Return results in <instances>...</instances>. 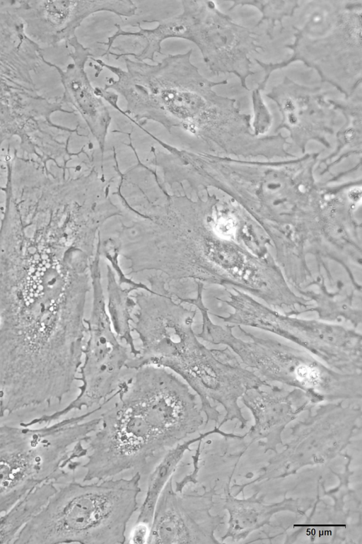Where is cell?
I'll return each instance as SVG.
<instances>
[{
  "mask_svg": "<svg viewBox=\"0 0 362 544\" xmlns=\"http://www.w3.org/2000/svg\"><path fill=\"white\" fill-rule=\"evenodd\" d=\"M4 7L23 22L25 35L39 46L54 47L75 36L90 16L110 12L120 17L134 16L137 6L129 0H17L4 1Z\"/></svg>",
  "mask_w": 362,
  "mask_h": 544,
  "instance_id": "cell-12",
  "label": "cell"
},
{
  "mask_svg": "<svg viewBox=\"0 0 362 544\" xmlns=\"http://www.w3.org/2000/svg\"><path fill=\"white\" fill-rule=\"evenodd\" d=\"M258 34L221 11L216 3L207 1L201 41L197 46L203 60L214 75L233 74L248 90L247 79L255 74L250 56L263 45Z\"/></svg>",
  "mask_w": 362,
  "mask_h": 544,
  "instance_id": "cell-14",
  "label": "cell"
},
{
  "mask_svg": "<svg viewBox=\"0 0 362 544\" xmlns=\"http://www.w3.org/2000/svg\"><path fill=\"white\" fill-rule=\"evenodd\" d=\"M219 227L221 228V233L225 236H232L235 233V223L232 218H223V221H221Z\"/></svg>",
  "mask_w": 362,
  "mask_h": 544,
  "instance_id": "cell-27",
  "label": "cell"
},
{
  "mask_svg": "<svg viewBox=\"0 0 362 544\" xmlns=\"http://www.w3.org/2000/svg\"><path fill=\"white\" fill-rule=\"evenodd\" d=\"M134 370L119 384L117 395L146 419L166 451L199 431L204 419L185 382L158 366Z\"/></svg>",
  "mask_w": 362,
  "mask_h": 544,
  "instance_id": "cell-10",
  "label": "cell"
},
{
  "mask_svg": "<svg viewBox=\"0 0 362 544\" xmlns=\"http://www.w3.org/2000/svg\"><path fill=\"white\" fill-rule=\"evenodd\" d=\"M93 300L89 318L85 319L88 339L83 346L84 361L79 368L81 381L79 393L67 406L20 424L24 426L45 425L59 420L74 410L106 404L117 395L124 380V369L130 359L127 347L115 333L107 312L100 282L98 260L90 266Z\"/></svg>",
  "mask_w": 362,
  "mask_h": 544,
  "instance_id": "cell-9",
  "label": "cell"
},
{
  "mask_svg": "<svg viewBox=\"0 0 362 544\" xmlns=\"http://www.w3.org/2000/svg\"><path fill=\"white\" fill-rule=\"evenodd\" d=\"M252 103L254 116L251 129L257 137L268 132L272 125L273 118L262 97L261 91L257 88L252 92Z\"/></svg>",
  "mask_w": 362,
  "mask_h": 544,
  "instance_id": "cell-25",
  "label": "cell"
},
{
  "mask_svg": "<svg viewBox=\"0 0 362 544\" xmlns=\"http://www.w3.org/2000/svg\"><path fill=\"white\" fill-rule=\"evenodd\" d=\"M37 255L0 261V418L60 403L82 363L85 264Z\"/></svg>",
  "mask_w": 362,
  "mask_h": 544,
  "instance_id": "cell-1",
  "label": "cell"
},
{
  "mask_svg": "<svg viewBox=\"0 0 362 544\" xmlns=\"http://www.w3.org/2000/svg\"><path fill=\"white\" fill-rule=\"evenodd\" d=\"M141 474L84 484L71 481L49 497L14 544H122L138 509Z\"/></svg>",
  "mask_w": 362,
  "mask_h": 544,
  "instance_id": "cell-4",
  "label": "cell"
},
{
  "mask_svg": "<svg viewBox=\"0 0 362 544\" xmlns=\"http://www.w3.org/2000/svg\"><path fill=\"white\" fill-rule=\"evenodd\" d=\"M93 435L84 442L87 462L83 482L102 480L132 469H142L166 450L146 419L119 400L100 416Z\"/></svg>",
  "mask_w": 362,
  "mask_h": 544,
  "instance_id": "cell-11",
  "label": "cell"
},
{
  "mask_svg": "<svg viewBox=\"0 0 362 544\" xmlns=\"http://www.w3.org/2000/svg\"><path fill=\"white\" fill-rule=\"evenodd\" d=\"M266 96L276 104L281 115L276 130L287 129L301 147L310 139L327 144L324 135L332 132L337 113L320 88L302 85L285 76Z\"/></svg>",
  "mask_w": 362,
  "mask_h": 544,
  "instance_id": "cell-15",
  "label": "cell"
},
{
  "mask_svg": "<svg viewBox=\"0 0 362 544\" xmlns=\"http://www.w3.org/2000/svg\"><path fill=\"white\" fill-rule=\"evenodd\" d=\"M151 526L142 523H136L132 529L128 543L134 544H145L148 543Z\"/></svg>",
  "mask_w": 362,
  "mask_h": 544,
  "instance_id": "cell-26",
  "label": "cell"
},
{
  "mask_svg": "<svg viewBox=\"0 0 362 544\" xmlns=\"http://www.w3.org/2000/svg\"><path fill=\"white\" fill-rule=\"evenodd\" d=\"M220 426L213 430L200 434L199 436L178 443L170 448L162 457L159 463L153 470L148 481L146 494L139 509L136 523L142 522L151 526L157 501L168 480L173 477L185 453L190 446L213 434L230 436L229 434L220 430Z\"/></svg>",
  "mask_w": 362,
  "mask_h": 544,
  "instance_id": "cell-20",
  "label": "cell"
},
{
  "mask_svg": "<svg viewBox=\"0 0 362 544\" xmlns=\"http://www.w3.org/2000/svg\"><path fill=\"white\" fill-rule=\"evenodd\" d=\"M301 294L309 301L313 302V307L295 308L284 312L287 315L298 316L307 312H315L318 319L328 323L346 322L355 329L362 322L361 293L360 290L347 293L339 290L329 293L321 285L317 292L305 290Z\"/></svg>",
  "mask_w": 362,
  "mask_h": 544,
  "instance_id": "cell-19",
  "label": "cell"
},
{
  "mask_svg": "<svg viewBox=\"0 0 362 544\" xmlns=\"http://www.w3.org/2000/svg\"><path fill=\"white\" fill-rule=\"evenodd\" d=\"M101 408L38 428L0 425V515L37 486L56 483L81 465L84 442L101 420L86 419Z\"/></svg>",
  "mask_w": 362,
  "mask_h": 544,
  "instance_id": "cell-5",
  "label": "cell"
},
{
  "mask_svg": "<svg viewBox=\"0 0 362 544\" xmlns=\"http://www.w3.org/2000/svg\"><path fill=\"white\" fill-rule=\"evenodd\" d=\"M245 6L255 7L262 13V18L257 23L255 27L259 26L262 23L267 21L269 26L266 35L269 40H273L276 23H279L280 32H282L284 18L293 16L296 10L300 7V2L286 0H239L233 1V5L229 8V11L237 6Z\"/></svg>",
  "mask_w": 362,
  "mask_h": 544,
  "instance_id": "cell-24",
  "label": "cell"
},
{
  "mask_svg": "<svg viewBox=\"0 0 362 544\" xmlns=\"http://www.w3.org/2000/svg\"><path fill=\"white\" fill-rule=\"evenodd\" d=\"M192 50L168 55L156 64L124 59L126 70L102 60L90 59L100 69L116 76L95 93L115 109L141 126L148 121L170 132L181 128L206 140L226 147H259L260 139L251 133V115L243 113L234 98L214 91L227 79L212 81L192 62Z\"/></svg>",
  "mask_w": 362,
  "mask_h": 544,
  "instance_id": "cell-2",
  "label": "cell"
},
{
  "mask_svg": "<svg viewBox=\"0 0 362 544\" xmlns=\"http://www.w3.org/2000/svg\"><path fill=\"white\" fill-rule=\"evenodd\" d=\"M269 388V391L260 387L248 390L241 400L255 421L248 435L254 439H264L266 448L272 449L281 442L284 428L312 402L299 389L287 390L276 385Z\"/></svg>",
  "mask_w": 362,
  "mask_h": 544,
  "instance_id": "cell-18",
  "label": "cell"
},
{
  "mask_svg": "<svg viewBox=\"0 0 362 544\" xmlns=\"http://www.w3.org/2000/svg\"><path fill=\"white\" fill-rule=\"evenodd\" d=\"M54 482L43 483L0 515V543H13L20 531L57 491Z\"/></svg>",
  "mask_w": 362,
  "mask_h": 544,
  "instance_id": "cell-22",
  "label": "cell"
},
{
  "mask_svg": "<svg viewBox=\"0 0 362 544\" xmlns=\"http://www.w3.org/2000/svg\"><path fill=\"white\" fill-rule=\"evenodd\" d=\"M150 282L149 290L132 295L136 304L132 331L137 334L141 347L127 368L155 366L172 370L199 397L206 423H217L220 416L211 401L225 409L224 421L237 419L243 422L238 399L248 390L267 382L243 367L228 348L210 349L201 343L192 327L197 311L184 306L163 280Z\"/></svg>",
  "mask_w": 362,
  "mask_h": 544,
  "instance_id": "cell-3",
  "label": "cell"
},
{
  "mask_svg": "<svg viewBox=\"0 0 362 544\" xmlns=\"http://www.w3.org/2000/svg\"><path fill=\"white\" fill-rule=\"evenodd\" d=\"M233 289L235 293L227 291L228 300L218 298L233 310L227 316L213 314L223 322L276 334L303 347L337 371L361 373L362 336L356 329L281 314L250 295Z\"/></svg>",
  "mask_w": 362,
  "mask_h": 544,
  "instance_id": "cell-8",
  "label": "cell"
},
{
  "mask_svg": "<svg viewBox=\"0 0 362 544\" xmlns=\"http://www.w3.org/2000/svg\"><path fill=\"white\" fill-rule=\"evenodd\" d=\"M293 499H286L279 504L266 505L258 499L248 498L237 499L227 494L225 506L230 513L229 528L223 540L228 537L239 540L253 530L267 523L272 514L292 506Z\"/></svg>",
  "mask_w": 362,
  "mask_h": 544,
  "instance_id": "cell-21",
  "label": "cell"
},
{
  "mask_svg": "<svg viewBox=\"0 0 362 544\" xmlns=\"http://www.w3.org/2000/svg\"><path fill=\"white\" fill-rule=\"evenodd\" d=\"M202 316L199 339L213 344L228 346L240 360L265 382L276 381L303 391L312 403L339 399L361 398V373H344L334 370L308 351L294 348L279 340L260 336L241 326H234L250 340L233 333V326L213 322L204 300L202 291L186 300Z\"/></svg>",
  "mask_w": 362,
  "mask_h": 544,
  "instance_id": "cell-6",
  "label": "cell"
},
{
  "mask_svg": "<svg viewBox=\"0 0 362 544\" xmlns=\"http://www.w3.org/2000/svg\"><path fill=\"white\" fill-rule=\"evenodd\" d=\"M133 290L132 288H122L121 284L116 282L112 271L108 268L107 312L117 336L120 341H125L132 357H135L139 351L134 344L132 336V314L136 306L134 299L130 295Z\"/></svg>",
  "mask_w": 362,
  "mask_h": 544,
  "instance_id": "cell-23",
  "label": "cell"
},
{
  "mask_svg": "<svg viewBox=\"0 0 362 544\" xmlns=\"http://www.w3.org/2000/svg\"><path fill=\"white\" fill-rule=\"evenodd\" d=\"M361 0L308 1L303 22L293 26V42L285 45L291 57L277 63L255 60L264 72L257 89L264 90L274 71L299 61L349 98L361 86Z\"/></svg>",
  "mask_w": 362,
  "mask_h": 544,
  "instance_id": "cell-7",
  "label": "cell"
},
{
  "mask_svg": "<svg viewBox=\"0 0 362 544\" xmlns=\"http://www.w3.org/2000/svg\"><path fill=\"white\" fill-rule=\"evenodd\" d=\"M360 416V408L341 404L329 403L318 407L307 419L310 426L303 429L305 435L299 434L298 440H293L278 457L279 460L288 462L284 465L286 473L291 468L295 471L296 466L323 463L337 454L349 441L352 430H346L352 426L339 429L355 423Z\"/></svg>",
  "mask_w": 362,
  "mask_h": 544,
  "instance_id": "cell-16",
  "label": "cell"
},
{
  "mask_svg": "<svg viewBox=\"0 0 362 544\" xmlns=\"http://www.w3.org/2000/svg\"><path fill=\"white\" fill-rule=\"evenodd\" d=\"M71 62L65 69L46 60V64L57 71L63 86L61 101L70 104L81 115L102 152L112 117L103 98L98 96L86 72V64L92 57L89 48L81 44L76 35L66 42Z\"/></svg>",
  "mask_w": 362,
  "mask_h": 544,
  "instance_id": "cell-17",
  "label": "cell"
},
{
  "mask_svg": "<svg viewBox=\"0 0 362 544\" xmlns=\"http://www.w3.org/2000/svg\"><path fill=\"white\" fill-rule=\"evenodd\" d=\"M214 494V488L177 492L172 477L155 506L148 543H218L214 532L223 518L211 514Z\"/></svg>",
  "mask_w": 362,
  "mask_h": 544,
  "instance_id": "cell-13",
  "label": "cell"
}]
</instances>
